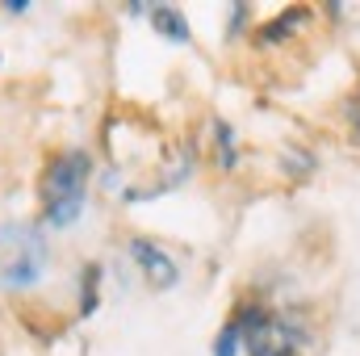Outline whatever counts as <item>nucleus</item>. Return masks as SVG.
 Listing matches in <instances>:
<instances>
[{"mask_svg":"<svg viewBox=\"0 0 360 356\" xmlns=\"http://www.w3.org/2000/svg\"><path fill=\"white\" fill-rule=\"evenodd\" d=\"M89 177H92V155L89 151H59L46 172H42V222L46 227H72L84 214L89 201Z\"/></svg>","mask_w":360,"mask_h":356,"instance_id":"1","label":"nucleus"},{"mask_svg":"<svg viewBox=\"0 0 360 356\" xmlns=\"http://www.w3.org/2000/svg\"><path fill=\"white\" fill-rule=\"evenodd\" d=\"M51 248L46 235L30 222L0 227V289H30L46 276Z\"/></svg>","mask_w":360,"mask_h":356,"instance_id":"2","label":"nucleus"},{"mask_svg":"<svg viewBox=\"0 0 360 356\" xmlns=\"http://www.w3.org/2000/svg\"><path fill=\"white\" fill-rule=\"evenodd\" d=\"M239 340L248 356H297L306 344V331H297L285 314H272L264 306H248L239 310Z\"/></svg>","mask_w":360,"mask_h":356,"instance_id":"3","label":"nucleus"},{"mask_svg":"<svg viewBox=\"0 0 360 356\" xmlns=\"http://www.w3.org/2000/svg\"><path fill=\"white\" fill-rule=\"evenodd\" d=\"M130 256H134V265L143 272V281L155 289V293H168L172 285L180 281V265L155 243V239H143V235H134L130 239Z\"/></svg>","mask_w":360,"mask_h":356,"instance_id":"4","label":"nucleus"},{"mask_svg":"<svg viewBox=\"0 0 360 356\" xmlns=\"http://www.w3.org/2000/svg\"><path fill=\"white\" fill-rule=\"evenodd\" d=\"M147 21L155 25V34L160 38H168V42H180V46H188L193 42V30H188V17L172 8V4H151L147 8Z\"/></svg>","mask_w":360,"mask_h":356,"instance_id":"5","label":"nucleus"},{"mask_svg":"<svg viewBox=\"0 0 360 356\" xmlns=\"http://www.w3.org/2000/svg\"><path fill=\"white\" fill-rule=\"evenodd\" d=\"M306 21H310V8H302V4H297V8H285L281 17H272L256 38H260V42H285V38H289V34H297Z\"/></svg>","mask_w":360,"mask_h":356,"instance_id":"6","label":"nucleus"},{"mask_svg":"<svg viewBox=\"0 0 360 356\" xmlns=\"http://www.w3.org/2000/svg\"><path fill=\"white\" fill-rule=\"evenodd\" d=\"M214 143H218V164L231 172L239 164V151H235V130L226 122H214Z\"/></svg>","mask_w":360,"mask_h":356,"instance_id":"7","label":"nucleus"},{"mask_svg":"<svg viewBox=\"0 0 360 356\" xmlns=\"http://www.w3.org/2000/svg\"><path fill=\"white\" fill-rule=\"evenodd\" d=\"M239 344H243V340H239V323L231 319V323L218 331V340H214V356H239Z\"/></svg>","mask_w":360,"mask_h":356,"instance_id":"8","label":"nucleus"},{"mask_svg":"<svg viewBox=\"0 0 360 356\" xmlns=\"http://www.w3.org/2000/svg\"><path fill=\"white\" fill-rule=\"evenodd\" d=\"M96 281H101V265H84V302H80V314L96 310Z\"/></svg>","mask_w":360,"mask_h":356,"instance_id":"9","label":"nucleus"},{"mask_svg":"<svg viewBox=\"0 0 360 356\" xmlns=\"http://www.w3.org/2000/svg\"><path fill=\"white\" fill-rule=\"evenodd\" d=\"M344 117H348V126H352V139H360V92H352V96L344 101Z\"/></svg>","mask_w":360,"mask_h":356,"instance_id":"10","label":"nucleus"},{"mask_svg":"<svg viewBox=\"0 0 360 356\" xmlns=\"http://www.w3.org/2000/svg\"><path fill=\"white\" fill-rule=\"evenodd\" d=\"M4 13H13V17L30 13V0H4Z\"/></svg>","mask_w":360,"mask_h":356,"instance_id":"11","label":"nucleus"}]
</instances>
